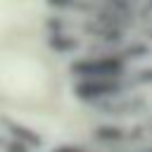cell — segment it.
Returning <instances> with one entry per match:
<instances>
[{"mask_svg":"<svg viewBox=\"0 0 152 152\" xmlns=\"http://www.w3.org/2000/svg\"><path fill=\"white\" fill-rule=\"evenodd\" d=\"M71 71L78 78H124V74H126V59L121 55L88 57V59L74 62Z\"/></svg>","mask_w":152,"mask_h":152,"instance_id":"obj_1","label":"cell"},{"mask_svg":"<svg viewBox=\"0 0 152 152\" xmlns=\"http://www.w3.org/2000/svg\"><path fill=\"white\" fill-rule=\"evenodd\" d=\"M128 88L124 78H81L74 86L76 97L88 100V102H100L107 97H116Z\"/></svg>","mask_w":152,"mask_h":152,"instance_id":"obj_2","label":"cell"},{"mask_svg":"<svg viewBox=\"0 0 152 152\" xmlns=\"http://www.w3.org/2000/svg\"><path fill=\"white\" fill-rule=\"evenodd\" d=\"M95 135L102 140V142H121L124 140V131L119 126H102L95 131Z\"/></svg>","mask_w":152,"mask_h":152,"instance_id":"obj_3","label":"cell"},{"mask_svg":"<svg viewBox=\"0 0 152 152\" xmlns=\"http://www.w3.org/2000/svg\"><path fill=\"white\" fill-rule=\"evenodd\" d=\"M152 52V45H147V43H133V45H128V50L121 55L124 59L126 57H133V59H138V57H147Z\"/></svg>","mask_w":152,"mask_h":152,"instance_id":"obj_4","label":"cell"},{"mask_svg":"<svg viewBox=\"0 0 152 152\" xmlns=\"http://www.w3.org/2000/svg\"><path fill=\"white\" fill-rule=\"evenodd\" d=\"M52 45H55V50H59V52H66V50H74L78 43H76L74 38H66V36H57V38H52Z\"/></svg>","mask_w":152,"mask_h":152,"instance_id":"obj_5","label":"cell"},{"mask_svg":"<svg viewBox=\"0 0 152 152\" xmlns=\"http://www.w3.org/2000/svg\"><path fill=\"white\" fill-rule=\"evenodd\" d=\"M135 81H152V69H145L135 76Z\"/></svg>","mask_w":152,"mask_h":152,"instance_id":"obj_6","label":"cell"},{"mask_svg":"<svg viewBox=\"0 0 152 152\" xmlns=\"http://www.w3.org/2000/svg\"><path fill=\"white\" fill-rule=\"evenodd\" d=\"M76 0H50V5H57V7H66V5H74Z\"/></svg>","mask_w":152,"mask_h":152,"instance_id":"obj_7","label":"cell"},{"mask_svg":"<svg viewBox=\"0 0 152 152\" xmlns=\"http://www.w3.org/2000/svg\"><path fill=\"white\" fill-rule=\"evenodd\" d=\"M59 152H78V150H71V147H64V150H59Z\"/></svg>","mask_w":152,"mask_h":152,"instance_id":"obj_8","label":"cell"},{"mask_svg":"<svg viewBox=\"0 0 152 152\" xmlns=\"http://www.w3.org/2000/svg\"><path fill=\"white\" fill-rule=\"evenodd\" d=\"M150 128H152V124H150Z\"/></svg>","mask_w":152,"mask_h":152,"instance_id":"obj_9","label":"cell"}]
</instances>
